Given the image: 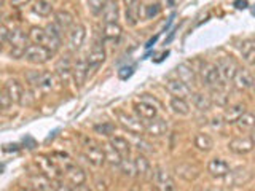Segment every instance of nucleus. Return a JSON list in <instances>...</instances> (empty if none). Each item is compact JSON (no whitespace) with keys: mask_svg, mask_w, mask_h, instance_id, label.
Here are the masks:
<instances>
[{"mask_svg":"<svg viewBox=\"0 0 255 191\" xmlns=\"http://www.w3.org/2000/svg\"><path fill=\"white\" fill-rule=\"evenodd\" d=\"M53 51H50L48 48L42 45H27V48L24 50L22 58L30 64H46L53 58Z\"/></svg>","mask_w":255,"mask_h":191,"instance_id":"nucleus-1","label":"nucleus"},{"mask_svg":"<svg viewBox=\"0 0 255 191\" xmlns=\"http://www.w3.org/2000/svg\"><path fill=\"white\" fill-rule=\"evenodd\" d=\"M6 42L11 45V56L13 58H22L24 50L27 48V42H29V37L24 34L22 30L19 29H14V30H8V37H6Z\"/></svg>","mask_w":255,"mask_h":191,"instance_id":"nucleus-2","label":"nucleus"},{"mask_svg":"<svg viewBox=\"0 0 255 191\" xmlns=\"http://www.w3.org/2000/svg\"><path fill=\"white\" fill-rule=\"evenodd\" d=\"M199 72V80H201V83L207 88H215L219 85H223L222 78H220V74H219V69L215 64L212 62H204L201 69L198 70Z\"/></svg>","mask_w":255,"mask_h":191,"instance_id":"nucleus-3","label":"nucleus"},{"mask_svg":"<svg viewBox=\"0 0 255 191\" xmlns=\"http://www.w3.org/2000/svg\"><path fill=\"white\" fill-rule=\"evenodd\" d=\"M27 82L32 88H37V90H43V91H50L54 88V77L50 72H30L27 74Z\"/></svg>","mask_w":255,"mask_h":191,"instance_id":"nucleus-4","label":"nucleus"},{"mask_svg":"<svg viewBox=\"0 0 255 191\" xmlns=\"http://www.w3.org/2000/svg\"><path fill=\"white\" fill-rule=\"evenodd\" d=\"M215 66H217V69H219L222 82H230V80H233L235 74L239 69L238 62L233 58H228V56H225V58H220Z\"/></svg>","mask_w":255,"mask_h":191,"instance_id":"nucleus-5","label":"nucleus"},{"mask_svg":"<svg viewBox=\"0 0 255 191\" xmlns=\"http://www.w3.org/2000/svg\"><path fill=\"white\" fill-rule=\"evenodd\" d=\"M118 121L122 123V126L128 132H131L134 135L143 134V129H145V124L142 123V119H139L137 116H131V115L122 113V111L118 113Z\"/></svg>","mask_w":255,"mask_h":191,"instance_id":"nucleus-6","label":"nucleus"},{"mask_svg":"<svg viewBox=\"0 0 255 191\" xmlns=\"http://www.w3.org/2000/svg\"><path fill=\"white\" fill-rule=\"evenodd\" d=\"M225 177L230 187H243L252 180V174L249 169H246V167H239L236 171H230Z\"/></svg>","mask_w":255,"mask_h":191,"instance_id":"nucleus-7","label":"nucleus"},{"mask_svg":"<svg viewBox=\"0 0 255 191\" xmlns=\"http://www.w3.org/2000/svg\"><path fill=\"white\" fill-rule=\"evenodd\" d=\"M228 148L236 155H247L254 150V139L252 135H243L236 137L228 143Z\"/></svg>","mask_w":255,"mask_h":191,"instance_id":"nucleus-8","label":"nucleus"},{"mask_svg":"<svg viewBox=\"0 0 255 191\" xmlns=\"http://www.w3.org/2000/svg\"><path fill=\"white\" fill-rule=\"evenodd\" d=\"M155 182H156V187L161 191H177L172 175L166 169H163V167H156L155 169Z\"/></svg>","mask_w":255,"mask_h":191,"instance_id":"nucleus-9","label":"nucleus"},{"mask_svg":"<svg viewBox=\"0 0 255 191\" xmlns=\"http://www.w3.org/2000/svg\"><path fill=\"white\" fill-rule=\"evenodd\" d=\"M166 90L169 91L174 97L185 99L188 96H191V88L187 86L183 82H180L179 78H167L166 80Z\"/></svg>","mask_w":255,"mask_h":191,"instance_id":"nucleus-10","label":"nucleus"},{"mask_svg":"<svg viewBox=\"0 0 255 191\" xmlns=\"http://www.w3.org/2000/svg\"><path fill=\"white\" fill-rule=\"evenodd\" d=\"M134 111H135V115H137V118L142 119V121H150V119L158 116V108L153 105V103H150L147 100L135 102Z\"/></svg>","mask_w":255,"mask_h":191,"instance_id":"nucleus-11","label":"nucleus"},{"mask_svg":"<svg viewBox=\"0 0 255 191\" xmlns=\"http://www.w3.org/2000/svg\"><path fill=\"white\" fill-rule=\"evenodd\" d=\"M233 85L236 90L239 91H246L251 90L254 86V75L249 69H238V72L233 77Z\"/></svg>","mask_w":255,"mask_h":191,"instance_id":"nucleus-12","label":"nucleus"},{"mask_svg":"<svg viewBox=\"0 0 255 191\" xmlns=\"http://www.w3.org/2000/svg\"><path fill=\"white\" fill-rule=\"evenodd\" d=\"M85 38H86V29L83 24H74L70 27L69 32V45L72 50H80L85 43Z\"/></svg>","mask_w":255,"mask_h":191,"instance_id":"nucleus-13","label":"nucleus"},{"mask_svg":"<svg viewBox=\"0 0 255 191\" xmlns=\"http://www.w3.org/2000/svg\"><path fill=\"white\" fill-rule=\"evenodd\" d=\"M175 74H177V78L180 82H183L187 86H195L198 83V75H196V70L188 66V64H179L177 67H175Z\"/></svg>","mask_w":255,"mask_h":191,"instance_id":"nucleus-14","label":"nucleus"},{"mask_svg":"<svg viewBox=\"0 0 255 191\" xmlns=\"http://www.w3.org/2000/svg\"><path fill=\"white\" fill-rule=\"evenodd\" d=\"M143 132L148 134L150 137H163V135L167 134V123L166 119L163 118H153L150 119V121L145 124V129H143Z\"/></svg>","mask_w":255,"mask_h":191,"instance_id":"nucleus-15","label":"nucleus"},{"mask_svg":"<svg viewBox=\"0 0 255 191\" xmlns=\"http://www.w3.org/2000/svg\"><path fill=\"white\" fill-rule=\"evenodd\" d=\"M88 75H90V72H88V64H86V59H78L74 66H72V77H74V82L78 88H82L86 82Z\"/></svg>","mask_w":255,"mask_h":191,"instance_id":"nucleus-16","label":"nucleus"},{"mask_svg":"<svg viewBox=\"0 0 255 191\" xmlns=\"http://www.w3.org/2000/svg\"><path fill=\"white\" fill-rule=\"evenodd\" d=\"M3 90L6 91L8 97L11 99L13 103H21L22 94H24V88H22V85L18 82V80H14V78L6 80V83H5V86H3Z\"/></svg>","mask_w":255,"mask_h":191,"instance_id":"nucleus-17","label":"nucleus"},{"mask_svg":"<svg viewBox=\"0 0 255 191\" xmlns=\"http://www.w3.org/2000/svg\"><path fill=\"white\" fill-rule=\"evenodd\" d=\"M207 171L211 172L212 177H217V179H222L225 177V175L231 171L230 169V164L225 161V159L222 158H214L209 161V166H207Z\"/></svg>","mask_w":255,"mask_h":191,"instance_id":"nucleus-18","label":"nucleus"},{"mask_svg":"<svg viewBox=\"0 0 255 191\" xmlns=\"http://www.w3.org/2000/svg\"><path fill=\"white\" fill-rule=\"evenodd\" d=\"M134 171H135V175H139L140 179H148L150 174H151V166H150V161L145 158V155H137L134 159Z\"/></svg>","mask_w":255,"mask_h":191,"instance_id":"nucleus-19","label":"nucleus"},{"mask_svg":"<svg viewBox=\"0 0 255 191\" xmlns=\"http://www.w3.org/2000/svg\"><path fill=\"white\" fill-rule=\"evenodd\" d=\"M85 156L93 166L101 167L104 163H106V155H104V150L98 145L93 147H85Z\"/></svg>","mask_w":255,"mask_h":191,"instance_id":"nucleus-20","label":"nucleus"},{"mask_svg":"<svg viewBox=\"0 0 255 191\" xmlns=\"http://www.w3.org/2000/svg\"><path fill=\"white\" fill-rule=\"evenodd\" d=\"M209 97H211L212 105L215 103L217 107H227V105H228V100H230V96H228V93L225 91V86H223V85H219V86H215V88H211Z\"/></svg>","mask_w":255,"mask_h":191,"instance_id":"nucleus-21","label":"nucleus"},{"mask_svg":"<svg viewBox=\"0 0 255 191\" xmlns=\"http://www.w3.org/2000/svg\"><path fill=\"white\" fill-rule=\"evenodd\" d=\"M66 177L72 185H82L86 180V174L83 169L77 164H67L66 166Z\"/></svg>","mask_w":255,"mask_h":191,"instance_id":"nucleus-22","label":"nucleus"},{"mask_svg":"<svg viewBox=\"0 0 255 191\" xmlns=\"http://www.w3.org/2000/svg\"><path fill=\"white\" fill-rule=\"evenodd\" d=\"M104 61H106V51H104V48L94 46L91 50V53L88 54V58H86L88 72L93 70V69H98Z\"/></svg>","mask_w":255,"mask_h":191,"instance_id":"nucleus-23","label":"nucleus"},{"mask_svg":"<svg viewBox=\"0 0 255 191\" xmlns=\"http://www.w3.org/2000/svg\"><path fill=\"white\" fill-rule=\"evenodd\" d=\"M29 188H32L34 191H53L51 182L46 177H43L42 174L30 175L29 177Z\"/></svg>","mask_w":255,"mask_h":191,"instance_id":"nucleus-24","label":"nucleus"},{"mask_svg":"<svg viewBox=\"0 0 255 191\" xmlns=\"http://www.w3.org/2000/svg\"><path fill=\"white\" fill-rule=\"evenodd\" d=\"M102 16H104V22H117L120 18V8L117 0H109L106 2V6L102 10Z\"/></svg>","mask_w":255,"mask_h":191,"instance_id":"nucleus-25","label":"nucleus"},{"mask_svg":"<svg viewBox=\"0 0 255 191\" xmlns=\"http://www.w3.org/2000/svg\"><path fill=\"white\" fill-rule=\"evenodd\" d=\"M109 143L122 158H129V155H131V145H129V142H128L125 137H112Z\"/></svg>","mask_w":255,"mask_h":191,"instance_id":"nucleus-26","label":"nucleus"},{"mask_svg":"<svg viewBox=\"0 0 255 191\" xmlns=\"http://www.w3.org/2000/svg\"><path fill=\"white\" fill-rule=\"evenodd\" d=\"M54 24L58 26L61 30H67L74 26V14L66 11V10H59L54 13Z\"/></svg>","mask_w":255,"mask_h":191,"instance_id":"nucleus-27","label":"nucleus"},{"mask_svg":"<svg viewBox=\"0 0 255 191\" xmlns=\"http://www.w3.org/2000/svg\"><path fill=\"white\" fill-rule=\"evenodd\" d=\"M246 110V105L244 103H235V105H231L225 110V115H223V119H225L227 124H235L238 121V118L241 116Z\"/></svg>","mask_w":255,"mask_h":191,"instance_id":"nucleus-28","label":"nucleus"},{"mask_svg":"<svg viewBox=\"0 0 255 191\" xmlns=\"http://www.w3.org/2000/svg\"><path fill=\"white\" fill-rule=\"evenodd\" d=\"M122 27H120L118 22H107L106 26H104V30H102V35L106 40L109 42H118L120 37H122Z\"/></svg>","mask_w":255,"mask_h":191,"instance_id":"nucleus-29","label":"nucleus"},{"mask_svg":"<svg viewBox=\"0 0 255 191\" xmlns=\"http://www.w3.org/2000/svg\"><path fill=\"white\" fill-rule=\"evenodd\" d=\"M239 51H241L244 61L249 64V66H254V58H255V42L252 38H247L239 46Z\"/></svg>","mask_w":255,"mask_h":191,"instance_id":"nucleus-30","label":"nucleus"},{"mask_svg":"<svg viewBox=\"0 0 255 191\" xmlns=\"http://www.w3.org/2000/svg\"><path fill=\"white\" fill-rule=\"evenodd\" d=\"M191 100H193L195 108H198L199 111H207V110H211V107H212L209 94L195 93V94H191Z\"/></svg>","mask_w":255,"mask_h":191,"instance_id":"nucleus-31","label":"nucleus"},{"mask_svg":"<svg viewBox=\"0 0 255 191\" xmlns=\"http://www.w3.org/2000/svg\"><path fill=\"white\" fill-rule=\"evenodd\" d=\"M175 169H177V174L180 175V177L185 179V180H195L199 175V169L195 164H188V163L179 164L177 167H175Z\"/></svg>","mask_w":255,"mask_h":191,"instance_id":"nucleus-32","label":"nucleus"},{"mask_svg":"<svg viewBox=\"0 0 255 191\" xmlns=\"http://www.w3.org/2000/svg\"><path fill=\"white\" fill-rule=\"evenodd\" d=\"M169 107L174 111L175 115L179 116H187L190 113V105L185 99H180V97H172L169 102Z\"/></svg>","mask_w":255,"mask_h":191,"instance_id":"nucleus-33","label":"nucleus"},{"mask_svg":"<svg viewBox=\"0 0 255 191\" xmlns=\"http://www.w3.org/2000/svg\"><path fill=\"white\" fill-rule=\"evenodd\" d=\"M195 147L201 151H209L214 147V140L211 135H207L204 132H199L195 135Z\"/></svg>","mask_w":255,"mask_h":191,"instance_id":"nucleus-34","label":"nucleus"},{"mask_svg":"<svg viewBox=\"0 0 255 191\" xmlns=\"http://www.w3.org/2000/svg\"><path fill=\"white\" fill-rule=\"evenodd\" d=\"M27 37H29V40L34 45H42V46H45V43H46V30L43 27H32L29 30Z\"/></svg>","mask_w":255,"mask_h":191,"instance_id":"nucleus-35","label":"nucleus"},{"mask_svg":"<svg viewBox=\"0 0 255 191\" xmlns=\"http://www.w3.org/2000/svg\"><path fill=\"white\" fill-rule=\"evenodd\" d=\"M54 70H56V74L59 75V78L62 80V82H66V80L72 75V66H70V61H69L67 58L61 59L58 64H56Z\"/></svg>","mask_w":255,"mask_h":191,"instance_id":"nucleus-36","label":"nucleus"},{"mask_svg":"<svg viewBox=\"0 0 255 191\" xmlns=\"http://www.w3.org/2000/svg\"><path fill=\"white\" fill-rule=\"evenodd\" d=\"M241 131H252V127L255 124V118L251 111H244V113L238 118V121L235 123Z\"/></svg>","mask_w":255,"mask_h":191,"instance_id":"nucleus-37","label":"nucleus"},{"mask_svg":"<svg viewBox=\"0 0 255 191\" xmlns=\"http://www.w3.org/2000/svg\"><path fill=\"white\" fill-rule=\"evenodd\" d=\"M32 11L38 16L46 18V16H50L53 13V5L48 2V0H37V2L34 3V6H32Z\"/></svg>","mask_w":255,"mask_h":191,"instance_id":"nucleus-38","label":"nucleus"},{"mask_svg":"<svg viewBox=\"0 0 255 191\" xmlns=\"http://www.w3.org/2000/svg\"><path fill=\"white\" fill-rule=\"evenodd\" d=\"M102 150H104V155H106V161H109L112 166H117V167H118L120 163H122V159H123V158L120 156L114 148H112L110 143H107L106 148H102Z\"/></svg>","mask_w":255,"mask_h":191,"instance_id":"nucleus-39","label":"nucleus"},{"mask_svg":"<svg viewBox=\"0 0 255 191\" xmlns=\"http://www.w3.org/2000/svg\"><path fill=\"white\" fill-rule=\"evenodd\" d=\"M120 171H122L125 175H128V177H132V175H135V171H134V163L131 161L129 158H123L122 163H120Z\"/></svg>","mask_w":255,"mask_h":191,"instance_id":"nucleus-40","label":"nucleus"},{"mask_svg":"<svg viewBox=\"0 0 255 191\" xmlns=\"http://www.w3.org/2000/svg\"><path fill=\"white\" fill-rule=\"evenodd\" d=\"M106 2H107V0H88V8H90V11L94 16H99V14H102V10H104V6H106Z\"/></svg>","mask_w":255,"mask_h":191,"instance_id":"nucleus-41","label":"nucleus"},{"mask_svg":"<svg viewBox=\"0 0 255 191\" xmlns=\"http://www.w3.org/2000/svg\"><path fill=\"white\" fill-rule=\"evenodd\" d=\"M137 6L139 5L126 8V22L129 24V26H135L137 21H139V10H137Z\"/></svg>","mask_w":255,"mask_h":191,"instance_id":"nucleus-42","label":"nucleus"},{"mask_svg":"<svg viewBox=\"0 0 255 191\" xmlns=\"http://www.w3.org/2000/svg\"><path fill=\"white\" fill-rule=\"evenodd\" d=\"M115 131V126L112 123H99L94 124V132L96 134H102V135H112Z\"/></svg>","mask_w":255,"mask_h":191,"instance_id":"nucleus-43","label":"nucleus"},{"mask_svg":"<svg viewBox=\"0 0 255 191\" xmlns=\"http://www.w3.org/2000/svg\"><path fill=\"white\" fill-rule=\"evenodd\" d=\"M159 11H161V6H159L158 3L148 5V6H145V18L147 19H153L159 14Z\"/></svg>","mask_w":255,"mask_h":191,"instance_id":"nucleus-44","label":"nucleus"},{"mask_svg":"<svg viewBox=\"0 0 255 191\" xmlns=\"http://www.w3.org/2000/svg\"><path fill=\"white\" fill-rule=\"evenodd\" d=\"M11 99L8 97V94H6V91L3 90H0V108H10L11 107Z\"/></svg>","mask_w":255,"mask_h":191,"instance_id":"nucleus-45","label":"nucleus"},{"mask_svg":"<svg viewBox=\"0 0 255 191\" xmlns=\"http://www.w3.org/2000/svg\"><path fill=\"white\" fill-rule=\"evenodd\" d=\"M51 187H53V191H70V187H67L66 183L61 180L51 182Z\"/></svg>","mask_w":255,"mask_h":191,"instance_id":"nucleus-46","label":"nucleus"},{"mask_svg":"<svg viewBox=\"0 0 255 191\" xmlns=\"http://www.w3.org/2000/svg\"><path fill=\"white\" fill-rule=\"evenodd\" d=\"M32 2V0H10V5L13 8H21V6H26Z\"/></svg>","mask_w":255,"mask_h":191,"instance_id":"nucleus-47","label":"nucleus"},{"mask_svg":"<svg viewBox=\"0 0 255 191\" xmlns=\"http://www.w3.org/2000/svg\"><path fill=\"white\" fill-rule=\"evenodd\" d=\"M70 191H91V190L88 188L85 183H82V185H72L70 187Z\"/></svg>","mask_w":255,"mask_h":191,"instance_id":"nucleus-48","label":"nucleus"},{"mask_svg":"<svg viewBox=\"0 0 255 191\" xmlns=\"http://www.w3.org/2000/svg\"><path fill=\"white\" fill-rule=\"evenodd\" d=\"M235 6L238 10H243V8H247V0H236L235 2Z\"/></svg>","mask_w":255,"mask_h":191,"instance_id":"nucleus-49","label":"nucleus"},{"mask_svg":"<svg viewBox=\"0 0 255 191\" xmlns=\"http://www.w3.org/2000/svg\"><path fill=\"white\" fill-rule=\"evenodd\" d=\"M126 8H131V6H135V5H139V0H123Z\"/></svg>","mask_w":255,"mask_h":191,"instance_id":"nucleus-50","label":"nucleus"},{"mask_svg":"<svg viewBox=\"0 0 255 191\" xmlns=\"http://www.w3.org/2000/svg\"><path fill=\"white\" fill-rule=\"evenodd\" d=\"M199 191H212V190H209V188H201Z\"/></svg>","mask_w":255,"mask_h":191,"instance_id":"nucleus-51","label":"nucleus"},{"mask_svg":"<svg viewBox=\"0 0 255 191\" xmlns=\"http://www.w3.org/2000/svg\"><path fill=\"white\" fill-rule=\"evenodd\" d=\"M21 191H34V190H32V188H26V190H21Z\"/></svg>","mask_w":255,"mask_h":191,"instance_id":"nucleus-52","label":"nucleus"},{"mask_svg":"<svg viewBox=\"0 0 255 191\" xmlns=\"http://www.w3.org/2000/svg\"><path fill=\"white\" fill-rule=\"evenodd\" d=\"M3 3H5V0H0V6H2Z\"/></svg>","mask_w":255,"mask_h":191,"instance_id":"nucleus-53","label":"nucleus"},{"mask_svg":"<svg viewBox=\"0 0 255 191\" xmlns=\"http://www.w3.org/2000/svg\"><path fill=\"white\" fill-rule=\"evenodd\" d=\"M0 51H2V42H0Z\"/></svg>","mask_w":255,"mask_h":191,"instance_id":"nucleus-54","label":"nucleus"},{"mask_svg":"<svg viewBox=\"0 0 255 191\" xmlns=\"http://www.w3.org/2000/svg\"><path fill=\"white\" fill-rule=\"evenodd\" d=\"M0 21H2V13H0Z\"/></svg>","mask_w":255,"mask_h":191,"instance_id":"nucleus-55","label":"nucleus"},{"mask_svg":"<svg viewBox=\"0 0 255 191\" xmlns=\"http://www.w3.org/2000/svg\"><path fill=\"white\" fill-rule=\"evenodd\" d=\"M219 191H223V190H219Z\"/></svg>","mask_w":255,"mask_h":191,"instance_id":"nucleus-56","label":"nucleus"}]
</instances>
